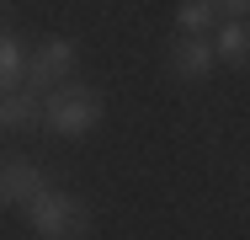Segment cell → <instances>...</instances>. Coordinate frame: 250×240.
Returning a JSON list of instances; mask_svg holds the SVG:
<instances>
[{"instance_id": "obj_8", "label": "cell", "mask_w": 250, "mask_h": 240, "mask_svg": "<svg viewBox=\"0 0 250 240\" xmlns=\"http://www.w3.org/2000/svg\"><path fill=\"white\" fill-rule=\"evenodd\" d=\"M213 22H218V0H181V11H176L181 38H208Z\"/></svg>"}, {"instance_id": "obj_11", "label": "cell", "mask_w": 250, "mask_h": 240, "mask_svg": "<svg viewBox=\"0 0 250 240\" xmlns=\"http://www.w3.org/2000/svg\"><path fill=\"white\" fill-rule=\"evenodd\" d=\"M5 5H11V0H0V16H5Z\"/></svg>"}, {"instance_id": "obj_2", "label": "cell", "mask_w": 250, "mask_h": 240, "mask_svg": "<svg viewBox=\"0 0 250 240\" xmlns=\"http://www.w3.org/2000/svg\"><path fill=\"white\" fill-rule=\"evenodd\" d=\"M43 118L59 139H85L101 123V96L85 91V86H59V91L43 101Z\"/></svg>"}, {"instance_id": "obj_7", "label": "cell", "mask_w": 250, "mask_h": 240, "mask_svg": "<svg viewBox=\"0 0 250 240\" xmlns=\"http://www.w3.org/2000/svg\"><path fill=\"white\" fill-rule=\"evenodd\" d=\"M11 86H27V53H21L16 32H0V91H11Z\"/></svg>"}, {"instance_id": "obj_6", "label": "cell", "mask_w": 250, "mask_h": 240, "mask_svg": "<svg viewBox=\"0 0 250 240\" xmlns=\"http://www.w3.org/2000/svg\"><path fill=\"white\" fill-rule=\"evenodd\" d=\"M38 112H43V101H38V91H32V86H11V91H0V134L27 128Z\"/></svg>"}, {"instance_id": "obj_4", "label": "cell", "mask_w": 250, "mask_h": 240, "mask_svg": "<svg viewBox=\"0 0 250 240\" xmlns=\"http://www.w3.org/2000/svg\"><path fill=\"white\" fill-rule=\"evenodd\" d=\"M43 187H48V176L27 155H0V208H27Z\"/></svg>"}, {"instance_id": "obj_9", "label": "cell", "mask_w": 250, "mask_h": 240, "mask_svg": "<svg viewBox=\"0 0 250 240\" xmlns=\"http://www.w3.org/2000/svg\"><path fill=\"white\" fill-rule=\"evenodd\" d=\"M245 48H250V32H245V16H229L224 27H218V43H213V53L224 59V64H245Z\"/></svg>"}, {"instance_id": "obj_3", "label": "cell", "mask_w": 250, "mask_h": 240, "mask_svg": "<svg viewBox=\"0 0 250 240\" xmlns=\"http://www.w3.org/2000/svg\"><path fill=\"white\" fill-rule=\"evenodd\" d=\"M75 38H48V43H38V53L27 59V86L38 91V86H64L69 75H75Z\"/></svg>"}, {"instance_id": "obj_1", "label": "cell", "mask_w": 250, "mask_h": 240, "mask_svg": "<svg viewBox=\"0 0 250 240\" xmlns=\"http://www.w3.org/2000/svg\"><path fill=\"white\" fill-rule=\"evenodd\" d=\"M21 214H27V230L38 240H85L96 230L91 203H80L75 192H64V187H43Z\"/></svg>"}, {"instance_id": "obj_5", "label": "cell", "mask_w": 250, "mask_h": 240, "mask_svg": "<svg viewBox=\"0 0 250 240\" xmlns=\"http://www.w3.org/2000/svg\"><path fill=\"white\" fill-rule=\"evenodd\" d=\"M170 70H176V80H208L213 70H218V53L208 38H181V43H170Z\"/></svg>"}, {"instance_id": "obj_10", "label": "cell", "mask_w": 250, "mask_h": 240, "mask_svg": "<svg viewBox=\"0 0 250 240\" xmlns=\"http://www.w3.org/2000/svg\"><path fill=\"white\" fill-rule=\"evenodd\" d=\"M218 11H229V16H245V11H250V0H218Z\"/></svg>"}]
</instances>
